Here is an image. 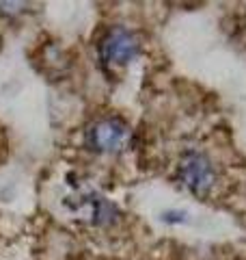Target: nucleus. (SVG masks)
<instances>
[{"label": "nucleus", "instance_id": "f257e3e1", "mask_svg": "<svg viewBox=\"0 0 246 260\" xmlns=\"http://www.w3.org/2000/svg\"><path fill=\"white\" fill-rule=\"evenodd\" d=\"M132 143V130L121 117H102L87 130V145L93 152L119 154Z\"/></svg>", "mask_w": 246, "mask_h": 260}, {"label": "nucleus", "instance_id": "f03ea898", "mask_svg": "<svg viewBox=\"0 0 246 260\" xmlns=\"http://www.w3.org/2000/svg\"><path fill=\"white\" fill-rule=\"evenodd\" d=\"M179 180L196 198H205L216 182L212 160L201 152H188L179 160Z\"/></svg>", "mask_w": 246, "mask_h": 260}, {"label": "nucleus", "instance_id": "7ed1b4c3", "mask_svg": "<svg viewBox=\"0 0 246 260\" xmlns=\"http://www.w3.org/2000/svg\"><path fill=\"white\" fill-rule=\"evenodd\" d=\"M141 52V44L132 30L123 26H112L100 42V59L108 68H121L134 61Z\"/></svg>", "mask_w": 246, "mask_h": 260}, {"label": "nucleus", "instance_id": "20e7f679", "mask_svg": "<svg viewBox=\"0 0 246 260\" xmlns=\"http://www.w3.org/2000/svg\"><path fill=\"white\" fill-rule=\"evenodd\" d=\"M93 223L97 225H106L114 221V215H117V208H114L108 200L104 198H93Z\"/></svg>", "mask_w": 246, "mask_h": 260}, {"label": "nucleus", "instance_id": "39448f33", "mask_svg": "<svg viewBox=\"0 0 246 260\" xmlns=\"http://www.w3.org/2000/svg\"><path fill=\"white\" fill-rule=\"evenodd\" d=\"M164 221H169V223H182L186 221V213H179V210H167V213L162 215Z\"/></svg>", "mask_w": 246, "mask_h": 260}, {"label": "nucleus", "instance_id": "423d86ee", "mask_svg": "<svg viewBox=\"0 0 246 260\" xmlns=\"http://www.w3.org/2000/svg\"><path fill=\"white\" fill-rule=\"evenodd\" d=\"M22 9H24V3H0V11L3 13H15Z\"/></svg>", "mask_w": 246, "mask_h": 260}]
</instances>
